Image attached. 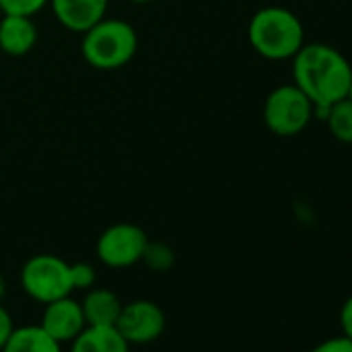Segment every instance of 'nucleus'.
<instances>
[{"instance_id":"7","label":"nucleus","mask_w":352,"mask_h":352,"mask_svg":"<svg viewBox=\"0 0 352 352\" xmlns=\"http://www.w3.org/2000/svg\"><path fill=\"white\" fill-rule=\"evenodd\" d=\"M129 346H143L155 342L166 327V315L160 305L147 298H137L122 305L114 325Z\"/></svg>"},{"instance_id":"16","label":"nucleus","mask_w":352,"mask_h":352,"mask_svg":"<svg viewBox=\"0 0 352 352\" xmlns=\"http://www.w3.org/2000/svg\"><path fill=\"white\" fill-rule=\"evenodd\" d=\"M48 5L50 0H0L3 15H21V17H36Z\"/></svg>"},{"instance_id":"17","label":"nucleus","mask_w":352,"mask_h":352,"mask_svg":"<svg viewBox=\"0 0 352 352\" xmlns=\"http://www.w3.org/2000/svg\"><path fill=\"white\" fill-rule=\"evenodd\" d=\"M71 284L73 290H89L96 284V270L89 263H71Z\"/></svg>"},{"instance_id":"4","label":"nucleus","mask_w":352,"mask_h":352,"mask_svg":"<svg viewBox=\"0 0 352 352\" xmlns=\"http://www.w3.org/2000/svg\"><path fill=\"white\" fill-rule=\"evenodd\" d=\"M313 120V102L294 85L284 83L270 91L263 104V122L278 137L300 135Z\"/></svg>"},{"instance_id":"1","label":"nucleus","mask_w":352,"mask_h":352,"mask_svg":"<svg viewBox=\"0 0 352 352\" xmlns=\"http://www.w3.org/2000/svg\"><path fill=\"white\" fill-rule=\"evenodd\" d=\"M292 79L315 108H329L348 96L352 67L342 52L327 44H305L292 56Z\"/></svg>"},{"instance_id":"2","label":"nucleus","mask_w":352,"mask_h":352,"mask_svg":"<svg viewBox=\"0 0 352 352\" xmlns=\"http://www.w3.org/2000/svg\"><path fill=\"white\" fill-rule=\"evenodd\" d=\"M249 44L265 60H292L305 46L300 19L284 7H263L249 21Z\"/></svg>"},{"instance_id":"3","label":"nucleus","mask_w":352,"mask_h":352,"mask_svg":"<svg viewBox=\"0 0 352 352\" xmlns=\"http://www.w3.org/2000/svg\"><path fill=\"white\" fill-rule=\"evenodd\" d=\"M137 46L139 38L131 23L104 17L83 34L81 54L98 71H116L135 58Z\"/></svg>"},{"instance_id":"15","label":"nucleus","mask_w":352,"mask_h":352,"mask_svg":"<svg viewBox=\"0 0 352 352\" xmlns=\"http://www.w3.org/2000/svg\"><path fill=\"white\" fill-rule=\"evenodd\" d=\"M149 270H155V272H164V270H170L172 263H174V253L168 245L164 243H147L145 247V253H143V259H141Z\"/></svg>"},{"instance_id":"18","label":"nucleus","mask_w":352,"mask_h":352,"mask_svg":"<svg viewBox=\"0 0 352 352\" xmlns=\"http://www.w3.org/2000/svg\"><path fill=\"white\" fill-rule=\"evenodd\" d=\"M311 352H352V342L344 336H338L317 344Z\"/></svg>"},{"instance_id":"14","label":"nucleus","mask_w":352,"mask_h":352,"mask_svg":"<svg viewBox=\"0 0 352 352\" xmlns=\"http://www.w3.org/2000/svg\"><path fill=\"white\" fill-rule=\"evenodd\" d=\"M323 122L327 124L336 141L352 145V100L350 98H342L336 104H331L325 112Z\"/></svg>"},{"instance_id":"13","label":"nucleus","mask_w":352,"mask_h":352,"mask_svg":"<svg viewBox=\"0 0 352 352\" xmlns=\"http://www.w3.org/2000/svg\"><path fill=\"white\" fill-rule=\"evenodd\" d=\"M0 352H63V344L56 342L42 325H21L15 327Z\"/></svg>"},{"instance_id":"6","label":"nucleus","mask_w":352,"mask_h":352,"mask_svg":"<svg viewBox=\"0 0 352 352\" xmlns=\"http://www.w3.org/2000/svg\"><path fill=\"white\" fill-rule=\"evenodd\" d=\"M149 239L141 226L122 222L106 228L96 245L98 259L112 267V270H124L143 259L145 247Z\"/></svg>"},{"instance_id":"10","label":"nucleus","mask_w":352,"mask_h":352,"mask_svg":"<svg viewBox=\"0 0 352 352\" xmlns=\"http://www.w3.org/2000/svg\"><path fill=\"white\" fill-rule=\"evenodd\" d=\"M38 44L34 17L3 15L0 17V50L9 56H25Z\"/></svg>"},{"instance_id":"24","label":"nucleus","mask_w":352,"mask_h":352,"mask_svg":"<svg viewBox=\"0 0 352 352\" xmlns=\"http://www.w3.org/2000/svg\"><path fill=\"white\" fill-rule=\"evenodd\" d=\"M0 17H3V9H0Z\"/></svg>"},{"instance_id":"21","label":"nucleus","mask_w":352,"mask_h":352,"mask_svg":"<svg viewBox=\"0 0 352 352\" xmlns=\"http://www.w3.org/2000/svg\"><path fill=\"white\" fill-rule=\"evenodd\" d=\"M5 290H7V286H5V280H3V276H0V300H3V296H5Z\"/></svg>"},{"instance_id":"20","label":"nucleus","mask_w":352,"mask_h":352,"mask_svg":"<svg viewBox=\"0 0 352 352\" xmlns=\"http://www.w3.org/2000/svg\"><path fill=\"white\" fill-rule=\"evenodd\" d=\"M340 325H342V336L352 342V294L344 300L340 309Z\"/></svg>"},{"instance_id":"12","label":"nucleus","mask_w":352,"mask_h":352,"mask_svg":"<svg viewBox=\"0 0 352 352\" xmlns=\"http://www.w3.org/2000/svg\"><path fill=\"white\" fill-rule=\"evenodd\" d=\"M71 352H131V346L114 325H85L71 342Z\"/></svg>"},{"instance_id":"22","label":"nucleus","mask_w":352,"mask_h":352,"mask_svg":"<svg viewBox=\"0 0 352 352\" xmlns=\"http://www.w3.org/2000/svg\"><path fill=\"white\" fill-rule=\"evenodd\" d=\"M131 3H137V5H145V3H151V0H131Z\"/></svg>"},{"instance_id":"23","label":"nucleus","mask_w":352,"mask_h":352,"mask_svg":"<svg viewBox=\"0 0 352 352\" xmlns=\"http://www.w3.org/2000/svg\"><path fill=\"white\" fill-rule=\"evenodd\" d=\"M346 98H350L352 100V81H350V87H348V96Z\"/></svg>"},{"instance_id":"9","label":"nucleus","mask_w":352,"mask_h":352,"mask_svg":"<svg viewBox=\"0 0 352 352\" xmlns=\"http://www.w3.org/2000/svg\"><path fill=\"white\" fill-rule=\"evenodd\" d=\"M56 21L75 34H85L106 17L108 0H50Z\"/></svg>"},{"instance_id":"19","label":"nucleus","mask_w":352,"mask_h":352,"mask_svg":"<svg viewBox=\"0 0 352 352\" xmlns=\"http://www.w3.org/2000/svg\"><path fill=\"white\" fill-rule=\"evenodd\" d=\"M15 331V323H13V317L11 313L0 305V350L5 348V344L9 342L11 333Z\"/></svg>"},{"instance_id":"11","label":"nucleus","mask_w":352,"mask_h":352,"mask_svg":"<svg viewBox=\"0 0 352 352\" xmlns=\"http://www.w3.org/2000/svg\"><path fill=\"white\" fill-rule=\"evenodd\" d=\"M81 309L87 325L112 327L116 325L118 315L122 311V300L116 292L108 288H89L81 300Z\"/></svg>"},{"instance_id":"8","label":"nucleus","mask_w":352,"mask_h":352,"mask_svg":"<svg viewBox=\"0 0 352 352\" xmlns=\"http://www.w3.org/2000/svg\"><path fill=\"white\" fill-rule=\"evenodd\" d=\"M40 325L60 344L73 342L85 329V317L81 302L69 296L56 298L46 305Z\"/></svg>"},{"instance_id":"5","label":"nucleus","mask_w":352,"mask_h":352,"mask_svg":"<svg viewBox=\"0 0 352 352\" xmlns=\"http://www.w3.org/2000/svg\"><path fill=\"white\" fill-rule=\"evenodd\" d=\"M21 286L30 298L42 305L69 296L73 292L71 263L50 253L34 255L21 267Z\"/></svg>"}]
</instances>
